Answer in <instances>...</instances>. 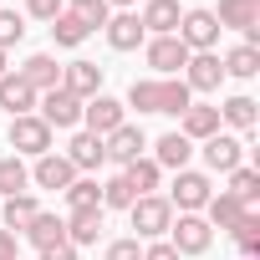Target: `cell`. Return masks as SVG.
Masks as SVG:
<instances>
[{"label": "cell", "instance_id": "1", "mask_svg": "<svg viewBox=\"0 0 260 260\" xmlns=\"http://www.w3.org/2000/svg\"><path fill=\"white\" fill-rule=\"evenodd\" d=\"M127 219H133V230H138L133 240H158L174 224V204L164 194H138L133 204H127Z\"/></svg>", "mask_w": 260, "mask_h": 260}, {"label": "cell", "instance_id": "2", "mask_svg": "<svg viewBox=\"0 0 260 260\" xmlns=\"http://www.w3.org/2000/svg\"><path fill=\"white\" fill-rule=\"evenodd\" d=\"M209 194H214L209 174H194V169H179V174H174V189H169V204H174L179 214H199V209L209 204Z\"/></svg>", "mask_w": 260, "mask_h": 260}, {"label": "cell", "instance_id": "3", "mask_svg": "<svg viewBox=\"0 0 260 260\" xmlns=\"http://www.w3.org/2000/svg\"><path fill=\"white\" fill-rule=\"evenodd\" d=\"M6 138H11V148H16V153H31V158L51 153V127H46L36 112H26V117H11Z\"/></svg>", "mask_w": 260, "mask_h": 260}, {"label": "cell", "instance_id": "4", "mask_svg": "<svg viewBox=\"0 0 260 260\" xmlns=\"http://www.w3.org/2000/svg\"><path fill=\"white\" fill-rule=\"evenodd\" d=\"M214 21H219V31L224 26L245 31V46H260V0H219Z\"/></svg>", "mask_w": 260, "mask_h": 260}, {"label": "cell", "instance_id": "5", "mask_svg": "<svg viewBox=\"0 0 260 260\" xmlns=\"http://www.w3.org/2000/svg\"><path fill=\"white\" fill-rule=\"evenodd\" d=\"M122 112H127V107H122L117 97H107V92H97V97L82 102V122H87V133H92V138H107L112 127H122V122H127Z\"/></svg>", "mask_w": 260, "mask_h": 260}, {"label": "cell", "instance_id": "6", "mask_svg": "<svg viewBox=\"0 0 260 260\" xmlns=\"http://www.w3.org/2000/svg\"><path fill=\"white\" fill-rule=\"evenodd\" d=\"M36 107H41L36 117L51 127V133H56V127H77V122H82V102H77L72 92H61V87L41 92V97H36Z\"/></svg>", "mask_w": 260, "mask_h": 260}, {"label": "cell", "instance_id": "7", "mask_svg": "<svg viewBox=\"0 0 260 260\" xmlns=\"http://www.w3.org/2000/svg\"><path fill=\"white\" fill-rule=\"evenodd\" d=\"M174 36L189 51H214L219 46V21H214V11H184V21H179Z\"/></svg>", "mask_w": 260, "mask_h": 260}, {"label": "cell", "instance_id": "8", "mask_svg": "<svg viewBox=\"0 0 260 260\" xmlns=\"http://www.w3.org/2000/svg\"><path fill=\"white\" fill-rule=\"evenodd\" d=\"M209 240H214V230L204 224V214H179V219L169 224V245H174L179 255H204Z\"/></svg>", "mask_w": 260, "mask_h": 260}, {"label": "cell", "instance_id": "9", "mask_svg": "<svg viewBox=\"0 0 260 260\" xmlns=\"http://www.w3.org/2000/svg\"><path fill=\"white\" fill-rule=\"evenodd\" d=\"M143 51H148V67L158 72V77H174V72H184L189 67V46L179 41V36H153V41H143Z\"/></svg>", "mask_w": 260, "mask_h": 260}, {"label": "cell", "instance_id": "10", "mask_svg": "<svg viewBox=\"0 0 260 260\" xmlns=\"http://www.w3.org/2000/svg\"><path fill=\"white\" fill-rule=\"evenodd\" d=\"M102 148H107V158L112 164H133V158H143V148H148V138H143V127H133V122H122V127H112V133L102 138Z\"/></svg>", "mask_w": 260, "mask_h": 260}, {"label": "cell", "instance_id": "11", "mask_svg": "<svg viewBox=\"0 0 260 260\" xmlns=\"http://www.w3.org/2000/svg\"><path fill=\"white\" fill-rule=\"evenodd\" d=\"M219 82H224L219 56H214V51H194L189 67H184V87H189V92H219Z\"/></svg>", "mask_w": 260, "mask_h": 260}, {"label": "cell", "instance_id": "12", "mask_svg": "<svg viewBox=\"0 0 260 260\" xmlns=\"http://www.w3.org/2000/svg\"><path fill=\"white\" fill-rule=\"evenodd\" d=\"M204 164H209L214 174H235V169L245 164V143H240L235 133H214V138H204Z\"/></svg>", "mask_w": 260, "mask_h": 260}, {"label": "cell", "instance_id": "13", "mask_svg": "<svg viewBox=\"0 0 260 260\" xmlns=\"http://www.w3.org/2000/svg\"><path fill=\"white\" fill-rule=\"evenodd\" d=\"M102 31H107V46H112V51H138V46L148 41V31H143L138 11H117Z\"/></svg>", "mask_w": 260, "mask_h": 260}, {"label": "cell", "instance_id": "14", "mask_svg": "<svg viewBox=\"0 0 260 260\" xmlns=\"http://www.w3.org/2000/svg\"><path fill=\"white\" fill-rule=\"evenodd\" d=\"M16 77H21V82H26L36 97H41V92H51V87H61V67H56V56H51V51H36V56H26V67H21Z\"/></svg>", "mask_w": 260, "mask_h": 260}, {"label": "cell", "instance_id": "15", "mask_svg": "<svg viewBox=\"0 0 260 260\" xmlns=\"http://www.w3.org/2000/svg\"><path fill=\"white\" fill-rule=\"evenodd\" d=\"M61 92H72L77 102L97 97V92H102V67H97V61H72V67H61Z\"/></svg>", "mask_w": 260, "mask_h": 260}, {"label": "cell", "instance_id": "16", "mask_svg": "<svg viewBox=\"0 0 260 260\" xmlns=\"http://www.w3.org/2000/svg\"><path fill=\"white\" fill-rule=\"evenodd\" d=\"M179 133H184L189 143L214 138V133H219V107H209V102H189L184 117H179Z\"/></svg>", "mask_w": 260, "mask_h": 260}, {"label": "cell", "instance_id": "17", "mask_svg": "<svg viewBox=\"0 0 260 260\" xmlns=\"http://www.w3.org/2000/svg\"><path fill=\"white\" fill-rule=\"evenodd\" d=\"M21 235H26L36 250H51V245H67V219H61V214H51V209H36V214H31V224H26Z\"/></svg>", "mask_w": 260, "mask_h": 260}, {"label": "cell", "instance_id": "18", "mask_svg": "<svg viewBox=\"0 0 260 260\" xmlns=\"http://www.w3.org/2000/svg\"><path fill=\"white\" fill-rule=\"evenodd\" d=\"M67 164H72L77 174H92V169H102V164H107V148H102V138H92V133H77V138L67 143Z\"/></svg>", "mask_w": 260, "mask_h": 260}, {"label": "cell", "instance_id": "19", "mask_svg": "<svg viewBox=\"0 0 260 260\" xmlns=\"http://www.w3.org/2000/svg\"><path fill=\"white\" fill-rule=\"evenodd\" d=\"M72 179H77V169L67 164V153H41L31 169V184H41V189H67Z\"/></svg>", "mask_w": 260, "mask_h": 260}, {"label": "cell", "instance_id": "20", "mask_svg": "<svg viewBox=\"0 0 260 260\" xmlns=\"http://www.w3.org/2000/svg\"><path fill=\"white\" fill-rule=\"evenodd\" d=\"M138 21H143V31H153V36H174L179 21H184V11H179V0H148Z\"/></svg>", "mask_w": 260, "mask_h": 260}, {"label": "cell", "instance_id": "21", "mask_svg": "<svg viewBox=\"0 0 260 260\" xmlns=\"http://www.w3.org/2000/svg\"><path fill=\"white\" fill-rule=\"evenodd\" d=\"M0 107H6L11 117H26V112H36V92L16 72H6V77H0Z\"/></svg>", "mask_w": 260, "mask_h": 260}, {"label": "cell", "instance_id": "22", "mask_svg": "<svg viewBox=\"0 0 260 260\" xmlns=\"http://www.w3.org/2000/svg\"><path fill=\"white\" fill-rule=\"evenodd\" d=\"M189 153H194V143H189L184 133H164V138L153 143V164H158V169H174V174L189 169Z\"/></svg>", "mask_w": 260, "mask_h": 260}, {"label": "cell", "instance_id": "23", "mask_svg": "<svg viewBox=\"0 0 260 260\" xmlns=\"http://www.w3.org/2000/svg\"><path fill=\"white\" fill-rule=\"evenodd\" d=\"M240 214H245V204H240L235 194H224V189L209 194V204H204V224H209V230H235Z\"/></svg>", "mask_w": 260, "mask_h": 260}, {"label": "cell", "instance_id": "24", "mask_svg": "<svg viewBox=\"0 0 260 260\" xmlns=\"http://www.w3.org/2000/svg\"><path fill=\"white\" fill-rule=\"evenodd\" d=\"M97 235H102V209H72L67 245H97Z\"/></svg>", "mask_w": 260, "mask_h": 260}, {"label": "cell", "instance_id": "25", "mask_svg": "<svg viewBox=\"0 0 260 260\" xmlns=\"http://www.w3.org/2000/svg\"><path fill=\"white\" fill-rule=\"evenodd\" d=\"M26 184H31V169L21 164V153H6V158H0V194H6V199H16V194H31Z\"/></svg>", "mask_w": 260, "mask_h": 260}, {"label": "cell", "instance_id": "26", "mask_svg": "<svg viewBox=\"0 0 260 260\" xmlns=\"http://www.w3.org/2000/svg\"><path fill=\"white\" fill-rule=\"evenodd\" d=\"M255 107H260L255 97H230V102L219 107V122H230L235 133H255V117H260Z\"/></svg>", "mask_w": 260, "mask_h": 260}, {"label": "cell", "instance_id": "27", "mask_svg": "<svg viewBox=\"0 0 260 260\" xmlns=\"http://www.w3.org/2000/svg\"><path fill=\"white\" fill-rule=\"evenodd\" d=\"M219 67H224V77H240V82H245V77H255V72H260V46H245V41H240V46H230V51H224V61H219Z\"/></svg>", "mask_w": 260, "mask_h": 260}, {"label": "cell", "instance_id": "28", "mask_svg": "<svg viewBox=\"0 0 260 260\" xmlns=\"http://www.w3.org/2000/svg\"><path fill=\"white\" fill-rule=\"evenodd\" d=\"M224 194H235L245 209H255V204H260V174H255L250 164H240V169L230 174V189H224Z\"/></svg>", "mask_w": 260, "mask_h": 260}, {"label": "cell", "instance_id": "29", "mask_svg": "<svg viewBox=\"0 0 260 260\" xmlns=\"http://www.w3.org/2000/svg\"><path fill=\"white\" fill-rule=\"evenodd\" d=\"M61 194H67V209H102V184H97V179H82V174H77Z\"/></svg>", "mask_w": 260, "mask_h": 260}, {"label": "cell", "instance_id": "30", "mask_svg": "<svg viewBox=\"0 0 260 260\" xmlns=\"http://www.w3.org/2000/svg\"><path fill=\"white\" fill-rule=\"evenodd\" d=\"M230 235H235L240 255H245V260H255V255H260V209H245V214H240V224H235Z\"/></svg>", "mask_w": 260, "mask_h": 260}, {"label": "cell", "instance_id": "31", "mask_svg": "<svg viewBox=\"0 0 260 260\" xmlns=\"http://www.w3.org/2000/svg\"><path fill=\"white\" fill-rule=\"evenodd\" d=\"M122 179L133 184V194H153V189H158V179H164V169H158L153 158H133V164L122 169Z\"/></svg>", "mask_w": 260, "mask_h": 260}, {"label": "cell", "instance_id": "32", "mask_svg": "<svg viewBox=\"0 0 260 260\" xmlns=\"http://www.w3.org/2000/svg\"><path fill=\"white\" fill-rule=\"evenodd\" d=\"M87 36H92V31H87V26H82V21H77L72 11H61V16L51 21V41H56V46H67V51H77V46H82Z\"/></svg>", "mask_w": 260, "mask_h": 260}, {"label": "cell", "instance_id": "33", "mask_svg": "<svg viewBox=\"0 0 260 260\" xmlns=\"http://www.w3.org/2000/svg\"><path fill=\"white\" fill-rule=\"evenodd\" d=\"M36 209H41V204H36L31 194H16V199H6V209H0V224L16 235V230H26V224H31V214H36Z\"/></svg>", "mask_w": 260, "mask_h": 260}, {"label": "cell", "instance_id": "34", "mask_svg": "<svg viewBox=\"0 0 260 260\" xmlns=\"http://www.w3.org/2000/svg\"><path fill=\"white\" fill-rule=\"evenodd\" d=\"M127 107H138V112H164V82H133V87H127Z\"/></svg>", "mask_w": 260, "mask_h": 260}, {"label": "cell", "instance_id": "35", "mask_svg": "<svg viewBox=\"0 0 260 260\" xmlns=\"http://www.w3.org/2000/svg\"><path fill=\"white\" fill-rule=\"evenodd\" d=\"M72 16H77L87 31H102V26L112 21V6H107V0H72Z\"/></svg>", "mask_w": 260, "mask_h": 260}, {"label": "cell", "instance_id": "36", "mask_svg": "<svg viewBox=\"0 0 260 260\" xmlns=\"http://www.w3.org/2000/svg\"><path fill=\"white\" fill-rule=\"evenodd\" d=\"M189 102H194V92L184 87V77H164V112L169 117H184Z\"/></svg>", "mask_w": 260, "mask_h": 260}, {"label": "cell", "instance_id": "37", "mask_svg": "<svg viewBox=\"0 0 260 260\" xmlns=\"http://www.w3.org/2000/svg\"><path fill=\"white\" fill-rule=\"evenodd\" d=\"M133 199H138V194H133V184H127L122 174H112V179L102 184V209H127Z\"/></svg>", "mask_w": 260, "mask_h": 260}, {"label": "cell", "instance_id": "38", "mask_svg": "<svg viewBox=\"0 0 260 260\" xmlns=\"http://www.w3.org/2000/svg\"><path fill=\"white\" fill-rule=\"evenodd\" d=\"M21 41H26V21H21L16 11L0 6V51H11V46H21Z\"/></svg>", "mask_w": 260, "mask_h": 260}, {"label": "cell", "instance_id": "39", "mask_svg": "<svg viewBox=\"0 0 260 260\" xmlns=\"http://www.w3.org/2000/svg\"><path fill=\"white\" fill-rule=\"evenodd\" d=\"M102 260H143V240H112Z\"/></svg>", "mask_w": 260, "mask_h": 260}, {"label": "cell", "instance_id": "40", "mask_svg": "<svg viewBox=\"0 0 260 260\" xmlns=\"http://www.w3.org/2000/svg\"><path fill=\"white\" fill-rule=\"evenodd\" d=\"M61 11H67L61 0H26V16H36V21H46V26H51Z\"/></svg>", "mask_w": 260, "mask_h": 260}, {"label": "cell", "instance_id": "41", "mask_svg": "<svg viewBox=\"0 0 260 260\" xmlns=\"http://www.w3.org/2000/svg\"><path fill=\"white\" fill-rule=\"evenodd\" d=\"M143 260H179V250H174L169 240H148V245H143Z\"/></svg>", "mask_w": 260, "mask_h": 260}, {"label": "cell", "instance_id": "42", "mask_svg": "<svg viewBox=\"0 0 260 260\" xmlns=\"http://www.w3.org/2000/svg\"><path fill=\"white\" fill-rule=\"evenodd\" d=\"M16 255H21V235H11L0 224V260H16Z\"/></svg>", "mask_w": 260, "mask_h": 260}, {"label": "cell", "instance_id": "43", "mask_svg": "<svg viewBox=\"0 0 260 260\" xmlns=\"http://www.w3.org/2000/svg\"><path fill=\"white\" fill-rule=\"evenodd\" d=\"M41 260H77V245H51L41 250Z\"/></svg>", "mask_w": 260, "mask_h": 260}, {"label": "cell", "instance_id": "44", "mask_svg": "<svg viewBox=\"0 0 260 260\" xmlns=\"http://www.w3.org/2000/svg\"><path fill=\"white\" fill-rule=\"evenodd\" d=\"M107 6H117V11H127V6H133V0H107Z\"/></svg>", "mask_w": 260, "mask_h": 260}, {"label": "cell", "instance_id": "45", "mask_svg": "<svg viewBox=\"0 0 260 260\" xmlns=\"http://www.w3.org/2000/svg\"><path fill=\"white\" fill-rule=\"evenodd\" d=\"M6 56H11V51H0V77H6Z\"/></svg>", "mask_w": 260, "mask_h": 260}]
</instances>
